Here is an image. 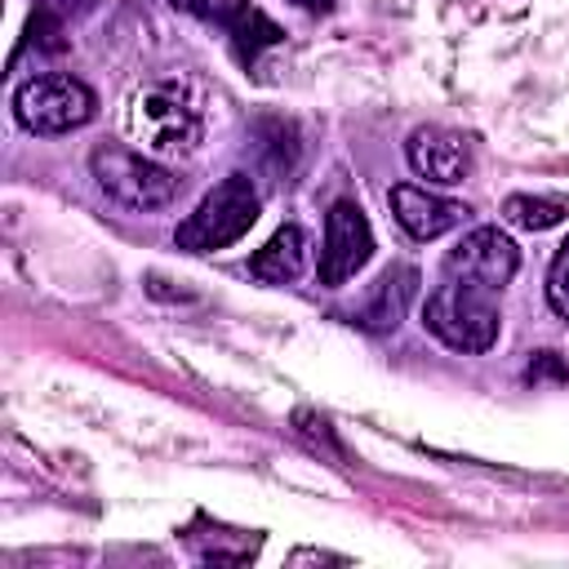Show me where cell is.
Instances as JSON below:
<instances>
[{
  "label": "cell",
  "instance_id": "8fae6325",
  "mask_svg": "<svg viewBox=\"0 0 569 569\" xmlns=\"http://www.w3.org/2000/svg\"><path fill=\"white\" fill-rule=\"evenodd\" d=\"M413 293H418V271H413V267H387V271L373 280L365 307L356 311V325H365V329H373V333L396 329V325L405 320Z\"/></svg>",
  "mask_w": 569,
  "mask_h": 569
},
{
  "label": "cell",
  "instance_id": "ba28073f",
  "mask_svg": "<svg viewBox=\"0 0 569 569\" xmlns=\"http://www.w3.org/2000/svg\"><path fill=\"white\" fill-rule=\"evenodd\" d=\"M405 160L418 178L436 187H453L471 173V142L445 124H418L405 142Z\"/></svg>",
  "mask_w": 569,
  "mask_h": 569
},
{
  "label": "cell",
  "instance_id": "7a4b0ae2",
  "mask_svg": "<svg viewBox=\"0 0 569 569\" xmlns=\"http://www.w3.org/2000/svg\"><path fill=\"white\" fill-rule=\"evenodd\" d=\"M89 169H93L98 191L107 200H116L120 209H129V213L164 209L182 191V178L178 173H169L156 156L133 151V147H98L89 156Z\"/></svg>",
  "mask_w": 569,
  "mask_h": 569
},
{
  "label": "cell",
  "instance_id": "9a60e30c",
  "mask_svg": "<svg viewBox=\"0 0 569 569\" xmlns=\"http://www.w3.org/2000/svg\"><path fill=\"white\" fill-rule=\"evenodd\" d=\"M93 4H98V0H36V9H44V13L62 18V22H71V18H84Z\"/></svg>",
  "mask_w": 569,
  "mask_h": 569
},
{
  "label": "cell",
  "instance_id": "e0dca14e",
  "mask_svg": "<svg viewBox=\"0 0 569 569\" xmlns=\"http://www.w3.org/2000/svg\"><path fill=\"white\" fill-rule=\"evenodd\" d=\"M542 373H556V378H569V373L560 369V360H556V351H538V360L529 365V378H533V382H538Z\"/></svg>",
  "mask_w": 569,
  "mask_h": 569
},
{
  "label": "cell",
  "instance_id": "2e32d148",
  "mask_svg": "<svg viewBox=\"0 0 569 569\" xmlns=\"http://www.w3.org/2000/svg\"><path fill=\"white\" fill-rule=\"evenodd\" d=\"M298 427H302V431H311V436H316V440H320V445H325L329 453H342V449L333 445V436H329V422H325V418H316V413L298 409Z\"/></svg>",
  "mask_w": 569,
  "mask_h": 569
},
{
  "label": "cell",
  "instance_id": "277c9868",
  "mask_svg": "<svg viewBox=\"0 0 569 569\" xmlns=\"http://www.w3.org/2000/svg\"><path fill=\"white\" fill-rule=\"evenodd\" d=\"M129 133L133 142L156 156V160H173V156H191L200 147V111L169 84H151L142 93H133L129 102Z\"/></svg>",
  "mask_w": 569,
  "mask_h": 569
},
{
  "label": "cell",
  "instance_id": "3957f363",
  "mask_svg": "<svg viewBox=\"0 0 569 569\" xmlns=\"http://www.w3.org/2000/svg\"><path fill=\"white\" fill-rule=\"evenodd\" d=\"M258 187L249 173H231L222 178L213 191H204V200L178 222V249L187 253H213V249H227L236 244L253 222H258Z\"/></svg>",
  "mask_w": 569,
  "mask_h": 569
},
{
  "label": "cell",
  "instance_id": "8992f818",
  "mask_svg": "<svg viewBox=\"0 0 569 569\" xmlns=\"http://www.w3.org/2000/svg\"><path fill=\"white\" fill-rule=\"evenodd\" d=\"M369 258H373V227H369L365 209L356 200H333V209L325 213V244H320V262H316L320 284L325 289L347 284Z\"/></svg>",
  "mask_w": 569,
  "mask_h": 569
},
{
  "label": "cell",
  "instance_id": "ac0fdd59",
  "mask_svg": "<svg viewBox=\"0 0 569 569\" xmlns=\"http://www.w3.org/2000/svg\"><path fill=\"white\" fill-rule=\"evenodd\" d=\"M289 4H298V9H311V13H320V9H329L333 0H289Z\"/></svg>",
  "mask_w": 569,
  "mask_h": 569
},
{
  "label": "cell",
  "instance_id": "6da1fadb",
  "mask_svg": "<svg viewBox=\"0 0 569 569\" xmlns=\"http://www.w3.org/2000/svg\"><path fill=\"white\" fill-rule=\"evenodd\" d=\"M422 325L427 333H436L445 347L480 356L498 342L502 329V311H498V289L467 280V276H445L422 307Z\"/></svg>",
  "mask_w": 569,
  "mask_h": 569
},
{
  "label": "cell",
  "instance_id": "52a82bcc",
  "mask_svg": "<svg viewBox=\"0 0 569 569\" xmlns=\"http://www.w3.org/2000/svg\"><path fill=\"white\" fill-rule=\"evenodd\" d=\"M516 267H520V249L498 227H476L445 253V276H467L498 293H502V284H511Z\"/></svg>",
  "mask_w": 569,
  "mask_h": 569
},
{
  "label": "cell",
  "instance_id": "30bf717a",
  "mask_svg": "<svg viewBox=\"0 0 569 569\" xmlns=\"http://www.w3.org/2000/svg\"><path fill=\"white\" fill-rule=\"evenodd\" d=\"M391 213H396V222H400L413 240H436V236L462 227L471 209H467L462 200H449V196H436V191H427V187L400 182V187H391Z\"/></svg>",
  "mask_w": 569,
  "mask_h": 569
},
{
  "label": "cell",
  "instance_id": "7c38bea8",
  "mask_svg": "<svg viewBox=\"0 0 569 569\" xmlns=\"http://www.w3.org/2000/svg\"><path fill=\"white\" fill-rule=\"evenodd\" d=\"M307 258H311V240L298 222H284L253 258H249V276L262 280V284H293L302 271H307Z\"/></svg>",
  "mask_w": 569,
  "mask_h": 569
},
{
  "label": "cell",
  "instance_id": "5b68a950",
  "mask_svg": "<svg viewBox=\"0 0 569 569\" xmlns=\"http://www.w3.org/2000/svg\"><path fill=\"white\" fill-rule=\"evenodd\" d=\"M13 116L22 129L31 133H71V129H84L93 116H98V93L67 76V71H49V76H31L18 84L13 93Z\"/></svg>",
  "mask_w": 569,
  "mask_h": 569
},
{
  "label": "cell",
  "instance_id": "5bb4252c",
  "mask_svg": "<svg viewBox=\"0 0 569 569\" xmlns=\"http://www.w3.org/2000/svg\"><path fill=\"white\" fill-rule=\"evenodd\" d=\"M547 302L560 320H569V240L556 249V258L547 267Z\"/></svg>",
  "mask_w": 569,
  "mask_h": 569
},
{
  "label": "cell",
  "instance_id": "9c48e42d",
  "mask_svg": "<svg viewBox=\"0 0 569 569\" xmlns=\"http://www.w3.org/2000/svg\"><path fill=\"white\" fill-rule=\"evenodd\" d=\"M169 4L191 13V18H200V22H209V27H222L236 40L240 58H253L262 44L280 40V27L267 13H258L249 0H169Z\"/></svg>",
  "mask_w": 569,
  "mask_h": 569
},
{
  "label": "cell",
  "instance_id": "4fadbf2b",
  "mask_svg": "<svg viewBox=\"0 0 569 569\" xmlns=\"http://www.w3.org/2000/svg\"><path fill=\"white\" fill-rule=\"evenodd\" d=\"M502 218L520 231H551L569 218V200L565 196H507Z\"/></svg>",
  "mask_w": 569,
  "mask_h": 569
}]
</instances>
